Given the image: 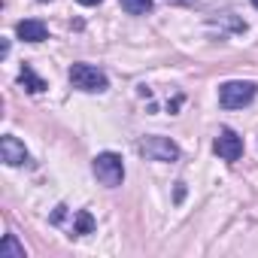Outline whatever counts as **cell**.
Wrapping results in <instances>:
<instances>
[{
    "label": "cell",
    "instance_id": "obj_1",
    "mask_svg": "<svg viewBox=\"0 0 258 258\" xmlns=\"http://www.w3.org/2000/svg\"><path fill=\"white\" fill-rule=\"evenodd\" d=\"M70 85L73 88H79V91H88V94H100V91H106L109 88V79H106V73L100 70V67H94V64H70Z\"/></svg>",
    "mask_w": 258,
    "mask_h": 258
},
{
    "label": "cell",
    "instance_id": "obj_2",
    "mask_svg": "<svg viewBox=\"0 0 258 258\" xmlns=\"http://www.w3.org/2000/svg\"><path fill=\"white\" fill-rule=\"evenodd\" d=\"M91 170H94L97 182L106 185V188H118V185L124 182V161H121V155H115V152H100V155H94Z\"/></svg>",
    "mask_w": 258,
    "mask_h": 258
},
{
    "label": "cell",
    "instance_id": "obj_3",
    "mask_svg": "<svg viewBox=\"0 0 258 258\" xmlns=\"http://www.w3.org/2000/svg\"><path fill=\"white\" fill-rule=\"evenodd\" d=\"M255 94H258L255 82H249V79H231V82H225L219 88V103L225 109H243V106H249L255 100Z\"/></svg>",
    "mask_w": 258,
    "mask_h": 258
},
{
    "label": "cell",
    "instance_id": "obj_4",
    "mask_svg": "<svg viewBox=\"0 0 258 258\" xmlns=\"http://www.w3.org/2000/svg\"><path fill=\"white\" fill-rule=\"evenodd\" d=\"M140 152L149 158V161H179V146L170 140V137H143L140 143Z\"/></svg>",
    "mask_w": 258,
    "mask_h": 258
},
{
    "label": "cell",
    "instance_id": "obj_5",
    "mask_svg": "<svg viewBox=\"0 0 258 258\" xmlns=\"http://www.w3.org/2000/svg\"><path fill=\"white\" fill-rule=\"evenodd\" d=\"M213 149H216V155H219L222 161H237V158L243 155V137L234 131V127H219Z\"/></svg>",
    "mask_w": 258,
    "mask_h": 258
},
{
    "label": "cell",
    "instance_id": "obj_6",
    "mask_svg": "<svg viewBox=\"0 0 258 258\" xmlns=\"http://www.w3.org/2000/svg\"><path fill=\"white\" fill-rule=\"evenodd\" d=\"M0 158H4L7 167H22L28 161V149H25V143L19 137L7 134L4 140H0Z\"/></svg>",
    "mask_w": 258,
    "mask_h": 258
},
{
    "label": "cell",
    "instance_id": "obj_7",
    "mask_svg": "<svg viewBox=\"0 0 258 258\" xmlns=\"http://www.w3.org/2000/svg\"><path fill=\"white\" fill-rule=\"evenodd\" d=\"M16 34H19V40H25V43H43V40H49V28H46L40 19H25V22H19V25H16Z\"/></svg>",
    "mask_w": 258,
    "mask_h": 258
},
{
    "label": "cell",
    "instance_id": "obj_8",
    "mask_svg": "<svg viewBox=\"0 0 258 258\" xmlns=\"http://www.w3.org/2000/svg\"><path fill=\"white\" fill-rule=\"evenodd\" d=\"M19 82L31 91V94H43L49 85H46V79L43 76H37V70L31 67V64H22V73H19Z\"/></svg>",
    "mask_w": 258,
    "mask_h": 258
},
{
    "label": "cell",
    "instance_id": "obj_9",
    "mask_svg": "<svg viewBox=\"0 0 258 258\" xmlns=\"http://www.w3.org/2000/svg\"><path fill=\"white\" fill-rule=\"evenodd\" d=\"M94 231V216L88 210H76L73 213V225H70V234L73 237H82V234H91Z\"/></svg>",
    "mask_w": 258,
    "mask_h": 258
},
{
    "label": "cell",
    "instance_id": "obj_10",
    "mask_svg": "<svg viewBox=\"0 0 258 258\" xmlns=\"http://www.w3.org/2000/svg\"><path fill=\"white\" fill-rule=\"evenodd\" d=\"M0 258H25V246L16 240V234H7L0 243Z\"/></svg>",
    "mask_w": 258,
    "mask_h": 258
},
{
    "label": "cell",
    "instance_id": "obj_11",
    "mask_svg": "<svg viewBox=\"0 0 258 258\" xmlns=\"http://www.w3.org/2000/svg\"><path fill=\"white\" fill-rule=\"evenodd\" d=\"M121 10L124 13H131V16H146L152 10V0H118Z\"/></svg>",
    "mask_w": 258,
    "mask_h": 258
},
{
    "label": "cell",
    "instance_id": "obj_12",
    "mask_svg": "<svg viewBox=\"0 0 258 258\" xmlns=\"http://www.w3.org/2000/svg\"><path fill=\"white\" fill-rule=\"evenodd\" d=\"M0 55H4V58L10 55V40H7V37H4V46H0Z\"/></svg>",
    "mask_w": 258,
    "mask_h": 258
},
{
    "label": "cell",
    "instance_id": "obj_13",
    "mask_svg": "<svg viewBox=\"0 0 258 258\" xmlns=\"http://www.w3.org/2000/svg\"><path fill=\"white\" fill-rule=\"evenodd\" d=\"M76 4H82V7H97L100 0H76Z\"/></svg>",
    "mask_w": 258,
    "mask_h": 258
},
{
    "label": "cell",
    "instance_id": "obj_14",
    "mask_svg": "<svg viewBox=\"0 0 258 258\" xmlns=\"http://www.w3.org/2000/svg\"><path fill=\"white\" fill-rule=\"evenodd\" d=\"M167 4H179V7H185V4H191V0H167Z\"/></svg>",
    "mask_w": 258,
    "mask_h": 258
},
{
    "label": "cell",
    "instance_id": "obj_15",
    "mask_svg": "<svg viewBox=\"0 0 258 258\" xmlns=\"http://www.w3.org/2000/svg\"><path fill=\"white\" fill-rule=\"evenodd\" d=\"M252 7H255V10H258V0H252Z\"/></svg>",
    "mask_w": 258,
    "mask_h": 258
},
{
    "label": "cell",
    "instance_id": "obj_16",
    "mask_svg": "<svg viewBox=\"0 0 258 258\" xmlns=\"http://www.w3.org/2000/svg\"><path fill=\"white\" fill-rule=\"evenodd\" d=\"M43 4H49V0H43Z\"/></svg>",
    "mask_w": 258,
    "mask_h": 258
}]
</instances>
